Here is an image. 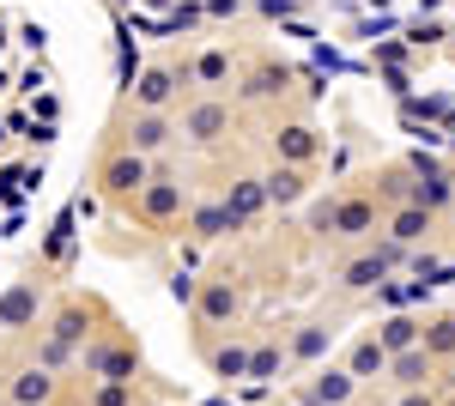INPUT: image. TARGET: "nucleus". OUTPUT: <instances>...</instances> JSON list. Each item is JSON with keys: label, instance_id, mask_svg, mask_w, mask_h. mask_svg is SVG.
Segmentation results:
<instances>
[{"label": "nucleus", "instance_id": "nucleus-1", "mask_svg": "<svg viewBox=\"0 0 455 406\" xmlns=\"http://www.w3.org/2000/svg\"><path fill=\"white\" fill-rule=\"evenodd\" d=\"M352 394H358V376L340 364V370H315L310 382H304V394H298V401H304V406H347Z\"/></svg>", "mask_w": 455, "mask_h": 406}, {"label": "nucleus", "instance_id": "nucleus-2", "mask_svg": "<svg viewBox=\"0 0 455 406\" xmlns=\"http://www.w3.org/2000/svg\"><path fill=\"white\" fill-rule=\"evenodd\" d=\"M388 376H395L401 388H431V352H425V346L395 352V358H388Z\"/></svg>", "mask_w": 455, "mask_h": 406}, {"label": "nucleus", "instance_id": "nucleus-3", "mask_svg": "<svg viewBox=\"0 0 455 406\" xmlns=\"http://www.w3.org/2000/svg\"><path fill=\"white\" fill-rule=\"evenodd\" d=\"M347 370L358 376V382H371V376H383V370H388V346H383L377 334H371V339H358V346L347 352Z\"/></svg>", "mask_w": 455, "mask_h": 406}, {"label": "nucleus", "instance_id": "nucleus-4", "mask_svg": "<svg viewBox=\"0 0 455 406\" xmlns=\"http://www.w3.org/2000/svg\"><path fill=\"white\" fill-rule=\"evenodd\" d=\"M104 188H109V195L146 188V152H134V158H116V164H104Z\"/></svg>", "mask_w": 455, "mask_h": 406}, {"label": "nucleus", "instance_id": "nucleus-5", "mask_svg": "<svg viewBox=\"0 0 455 406\" xmlns=\"http://www.w3.org/2000/svg\"><path fill=\"white\" fill-rule=\"evenodd\" d=\"M425 231H431V206L413 201L407 212H395V231H388V237H395V243H419Z\"/></svg>", "mask_w": 455, "mask_h": 406}, {"label": "nucleus", "instance_id": "nucleus-6", "mask_svg": "<svg viewBox=\"0 0 455 406\" xmlns=\"http://www.w3.org/2000/svg\"><path fill=\"white\" fill-rule=\"evenodd\" d=\"M225 122H231L225 103H201V109L188 115V134H195V139H219V134H225Z\"/></svg>", "mask_w": 455, "mask_h": 406}, {"label": "nucleus", "instance_id": "nucleus-7", "mask_svg": "<svg viewBox=\"0 0 455 406\" xmlns=\"http://www.w3.org/2000/svg\"><path fill=\"white\" fill-rule=\"evenodd\" d=\"M49 394H55V376H43V370H31V376L12 382V401H19V406H43Z\"/></svg>", "mask_w": 455, "mask_h": 406}, {"label": "nucleus", "instance_id": "nucleus-8", "mask_svg": "<svg viewBox=\"0 0 455 406\" xmlns=\"http://www.w3.org/2000/svg\"><path fill=\"white\" fill-rule=\"evenodd\" d=\"M388 346V358L395 352H407V346H419V322H407V315H395V322H383V334H377Z\"/></svg>", "mask_w": 455, "mask_h": 406}, {"label": "nucleus", "instance_id": "nucleus-9", "mask_svg": "<svg viewBox=\"0 0 455 406\" xmlns=\"http://www.w3.org/2000/svg\"><path fill=\"white\" fill-rule=\"evenodd\" d=\"M171 139V122L164 115H146L140 128H134V152H152V146H164Z\"/></svg>", "mask_w": 455, "mask_h": 406}, {"label": "nucleus", "instance_id": "nucleus-10", "mask_svg": "<svg viewBox=\"0 0 455 406\" xmlns=\"http://www.w3.org/2000/svg\"><path fill=\"white\" fill-rule=\"evenodd\" d=\"M383 273H388V261H383V249H377V255H364V261H352V267H347V285H377Z\"/></svg>", "mask_w": 455, "mask_h": 406}, {"label": "nucleus", "instance_id": "nucleus-11", "mask_svg": "<svg viewBox=\"0 0 455 406\" xmlns=\"http://www.w3.org/2000/svg\"><path fill=\"white\" fill-rule=\"evenodd\" d=\"M231 309H237V291H231V285H212L207 304H201V322H219V315H231Z\"/></svg>", "mask_w": 455, "mask_h": 406}, {"label": "nucleus", "instance_id": "nucleus-12", "mask_svg": "<svg viewBox=\"0 0 455 406\" xmlns=\"http://www.w3.org/2000/svg\"><path fill=\"white\" fill-rule=\"evenodd\" d=\"M371 231V206H340V237H364Z\"/></svg>", "mask_w": 455, "mask_h": 406}, {"label": "nucleus", "instance_id": "nucleus-13", "mask_svg": "<svg viewBox=\"0 0 455 406\" xmlns=\"http://www.w3.org/2000/svg\"><path fill=\"white\" fill-rule=\"evenodd\" d=\"M212 364H219V376H243L249 370V352H243V346H231V352H219Z\"/></svg>", "mask_w": 455, "mask_h": 406}, {"label": "nucleus", "instance_id": "nucleus-14", "mask_svg": "<svg viewBox=\"0 0 455 406\" xmlns=\"http://www.w3.org/2000/svg\"><path fill=\"white\" fill-rule=\"evenodd\" d=\"M171 98V79H164V73H146L140 79V103H164Z\"/></svg>", "mask_w": 455, "mask_h": 406}, {"label": "nucleus", "instance_id": "nucleus-15", "mask_svg": "<svg viewBox=\"0 0 455 406\" xmlns=\"http://www.w3.org/2000/svg\"><path fill=\"white\" fill-rule=\"evenodd\" d=\"M322 346H328V328H304V334H298V346H291V352H298V358H315V352H322Z\"/></svg>", "mask_w": 455, "mask_h": 406}, {"label": "nucleus", "instance_id": "nucleus-16", "mask_svg": "<svg viewBox=\"0 0 455 406\" xmlns=\"http://www.w3.org/2000/svg\"><path fill=\"white\" fill-rule=\"evenodd\" d=\"M267 195H274V201H291V195H298V176H291V170H274V176H267Z\"/></svg>", "mask_w": 455, "mask_h": 406}, {"label": "nucleus", "instance_id": "nucleus-17", "mask_svg": "<svg viewBox=\"0 0 455 406\" xmlns=\"http://www.w3.org/2000/svg\"><path fill=\"white\" fill-rule=\"evenodd\" d=\"M146 206H152V212H176V188H152Z\"/></svg>", "mask_w": 455, "mask_h": 406}, {"label": "nucleus", "instance_id": "nucleus-18", "mask_svg": "<svg viewBox=\"0 0 455 406\" xmlns=\"http://www.w3.org/2000/svg\"><path fill=\"white\" fill-rule=\"evenodd\" d=\"M274 364H280V352H255L249 358V376H274Z\"/></svg>", "mask_w": 455, "mask_h": 406}, {"label": "nucleus", "instance_id": "nucleus-19", "mask_svg": "<svg viewBox=\"0 0 455 406\" xmlns=\"http://www.w3.org/2000/svg\"><path fill=\"white\" fill-rule=\"evenodd\" d=\"M395 406H437V401H431V388H401V401H395Z\"/></svg>", "mask_w": 455, "mask_h": 406}, {"label": "nucleus", "instance_id": "nucleus-20", "mask_svg": "<svg viewBox=\"0 0 455 406\" xmlns=\"http://www.w3.org/2000/svg\"><path fill=\"white\" fill-rule=\"evenodd\" d=\"M298 406H304V401H298Z\"/></svg>", "mask_w": 455, "mask_h": 406}]
</instances>
